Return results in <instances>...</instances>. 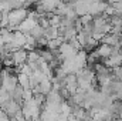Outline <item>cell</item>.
Masks as SVG:
<instances>
[{
    "label": "cell",
    "mask_w": 122,
    "mask_h": 121,
    "mask_svg": "<svg viewBox=\"0 0 122 121\" xmlns=\"http://www.w3.org/2000/svg\"><path fill=\"white\" fill-rule=\"evenodd\" d=\"M0 108L9 116V118H16L19 114H21V104H19V103H16V101H13V100L7 101V103L3 104Z\"/></svg>",
    "instance_id": "6da1fadb"
},
{
    "label": "cell",
    "mask_w": 122,
    "mask_h": 121,
    "mask_svg": "<svg viewBox=\"0 0 122 121\" xmlns=\"http://www.w3.org/2000/svg\"><path fill=\"white\" fill-rule=\"evenodd\" d=\"M10 60L14 67H21L27 63V50L26 49H17L10 54Z\"/></svg>",
    "instance_id": "7a4b0ae2"
},
{
    "label": "cell",
    "mask_w": 122,
    "mask_h": 121,
    "mask_svg": "<svg viewBox=\"0 0 122 121\" xmlns=\"http://www.w3.org/2000/svg\"><path fill=\"white\" fill-rule=\"evenodd\" d=\"M58 51H60L62 60H68V59H72L74 56H77V53H78L80 50H77V49H75L71 43L64 41V43H61V44H60Z\"/></svg>",
    "instance_id": "3957f363"
},
{
    "label": "cell",
    "mask_w": 122,
    "mask_h": 121,
    "mask_svg": "<svg viewBox=\"0 0 122 121\" xmlns=\"http://www.w3.org/2000/svg\"><path fill=\"white\" fill-rule=\"evenodd\" d=\"M9 120H10V118H9V116H7V114L0 108V121H9Z\"/></svg>",
    "instance_id": "277c9868"
},
{
    "label": "cell",
    "mask_w": 122,
    "mask_h": 121,
    "mask_svg": "<svg viewBox=\"0 0 122 121\" xmlns=\"http://www.w3.org/2000/svg\"><path fill=\"white\" fill-rule=\"evenodd\" d=\"M3 46H4V40H3V37L0 34V47H3Z\"/></svg>",
    "instance_id": "5b68a950"
}]
</instances>
